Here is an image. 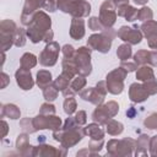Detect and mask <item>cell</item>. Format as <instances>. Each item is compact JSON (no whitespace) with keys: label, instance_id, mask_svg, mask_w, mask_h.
Instances as JSON below:
<instances>
[{"label":"cell","instance_id":"8992f818","mask_svg":"<svg viewBox=\"0 0 157 157\" xmlns=\"http://www.w3.org/2000/svg\"><path fill=\"white\" fill-rule=\"evenodd\" d=\"M126 74H128V71L125 69H123L121 66L110 71L105 77L108 92H110L112 94L121 93V91L124 88V78L126 77Z\"/></svg>","mask_w":157,"mask_h":157},{"label":"cell","instance_id":"3957f363","mask_svg":"<svg viewBox=\"0 0 157 157\" xmlns=\"http://www.w3.org/2000/svg\"><path fill=\"white\" fill-rule=\"evenodd\" d=\"M58 9L72 17H85L91 12V5L85 0H58Z\"/></svg>","mask_w":157,"mask_h":157},{"label":"cell","instance_id":"4fadbf2b","mask_svg":"<svg viewBox=\"0 0 157 157\" xmlns=\"http://www.w3.org/2000/svg\"><path fill=\"white\" fill-rule=\"evenodd\" d=\"M43 6V0H26L25 5H23V11L21 15V22L22 25H29V22L32 21L34 13L37 12V10L39 7Z\"/></svg>","mask_w":157,"mask_h":157},{"label":"cell","instance_id":"816d5d0a","mask_svg":"<svg viewBox=\"0 0 157 157\" xmlns=\"http://www.w3.org/2000/svg\"><path fill=\"white\" fill-rule=\"evenodd\" d=\"M97 153L96 152H92L90 148H83V150H81V151H78L77 153H76V156L78 157V156H96Z\"/></svg>","mask_w":157,"mask_h":157},{"label":"cell","instance_id":"8d00e7d4","mask_svg":"<svg viewBox=\"0 0 157 157\" xmlns=\"http://www.w3.org/2000/svg\"><path fill=\"white\" fill-rule=\"evenodd\" d=\"M88 28L92 31H104L107 27H104L99 20V17H91L88 20Z\"/></svg>","mask_w":157,"mask_h":157},{"label":"cell","instance_id":"83f0119b","mask_svg":"<svg viewBox=\"0 0 157 157\" xmlns=\"http://www.w3.org/2000/svg\"><path fill=\"white\" fill-rule=\"evenodd\" d=\"M86 76H82V75H77L76 77H74L72 80H71V82H70V86H69V88L74 92V93H77V92H80V91H82V88L85 87V85H86V78H85Z\"/></svg>","mask_w":157,"mask_h":157},{"label":"cell","instance_id":"d590c367","mask_svg":"<svg viewBox=\"0 0 157 157\" xmlns=\"http://www.w3.org/2000/svg\"><path fill=\"white\" fill-rule=\"evenodd\" d=\"M20 128L22 129L23 132H27V134H32L36 131V128L33 125V119L31 118H25L20 121Z\"/></svg>","mask_w":157,"mask_h":157},{"label":"cell","instance_id":"9c48e42d","mask_svg":"<svg viewBox=\"0 0 157 157\" xmlns=\"http://www.w3.org/2000/svg\"><path fill=\"white\" fill-rule=\"evenodd\" d=\"M99 20L107 28L112 27L117 20V6L115 0H105L99 9Z\"/></svg>","mask_w":157,"mask_h":157},{"label":"cell","instance_id":"9f6ffc18","mask_svg":"<svg viewBox=\"0 0 157 157\" xmlns=\"http://www.w3.org/2000/svg\"><path fill=\"white\" fill-rule=\"evenodd\" d=\"M134 2L137 4V5H144V4L147 2V0H134Z\"/></svg>","mask_w":157,"mask_h":157},{"label":"cell","instance_id":"7dc6e473","mask_svg":"<svg viewBox=\"0 0 157 157\" xmlns=\"http://www.w3.org/2000/svg\"><path fill=\"white\" fill-rule=\"evenodd\" d=\"M75 120H76V123L80 124V125L86 124V121H87L86 112H83V110H78V112L76 113V115H75Z\"/></svg>","mask_w":157,"mask_h":157},{"label":"cell","instance_id":"44dd1931","mask_svg":"<svg viewBox=\"0 0 157 157\" xmlns=\"http://www.w3.org/2000/svg\"><path fill=\"white\" fill-rule=\"evenodd\" d=\"M33 156H45V157L58 156V150H56L54 146L39 144V146H34Z\"/></svg>","mask_w":157,"mask_h":157},{"label":"cell","instance_id":"b9f144b4","mask_svg":"<svg viewBox=\"0 0 157 157\" xmlns=\"http://www.w3.org/2000/svg\"><path fill=\"white\" fill-rule=\"evenodd\" d=\"M102 146H103V139H101V140H93V139H91L90 142H88V148L92 152H96V153H98L101 151Z\"/></svg>","mask_w":157,"mask_h":157},{"label":"cell","instance_id":"f546056e","mask_svg":"<svg viewBox=\"0 0 157 157\" xmlns=\"http://www.w3.org/2000/svg\"><path fill=\"white\" fill-rule=\"evenodd\" d=\"M141 31L145 34V37H151L153 34H157V22L156 21H146L141 25Z\"/></svg>","mask_w":157,"mask_h":157},{"label":"cell","instance_id":"f6af8a7d","mask_svg":"<svg viewBox=\"0 0 157 157\" xmlns=\"http://www.w3.org/2000/svg\"><path fill=\"white\" fill-rule=\"evenodd\" d=\"M123 69H125L128 72H131V71H135L136 69H137V64L135 63V61H121V65H120Z\"/></svg>","mask_w":157,"mask_h":157},{"label":"cell","instance_id":"4316f807","mask_svg":"<svg viewBox=\"0 0 157 157\" xmlns=\"http://www.w3.org/2000/svg\"><path fill=\"white\" fill-rule=\"evenodd\" d=\"M105 126H107V132L109 135H113V136H117V135L121 134L123 130H124L123 124L119 123V121H117V120H114V119H109L107 121Z\"/></svg>","mask_w":157,"mask_h":157},{"label":"cell","instance_id":"8fae6325","mask_svg":"<svg viewBox=\"0 0 157 157\" xmlns=\"http://www.w3.org/2000/svg\"><path fill=\"white\" fill-rule=\"evenodd\" d=\"M60 52V47L56 42H49L47 43L45 48L43 49V52L39 55V63L43 66H53L56 64L58 60V55Z\"/></svg>","mask_w":157,"mask_h":157},{"label":"cell","instance_id":"d6986e66","mask_svg":"<svg viewBox=\"0 0 157 157\" xmlns=\"http://www.w3.org/2000/svg\"><path fill=\"white\" fill-rule=\"evenodd\" d=\"M113 117H112V114H110V112H109V109L107 108V105L105 104H99V105H97V108L94 109V112L92 113V119L96 121V123H98L99 125L101 124H107V121L109 120V119H112Z\"/></svg>","mask_w":157,"mask_h":157},{"label":"cell","instance_id":"5bb4252c","mask_svg":"<svg viewBox=\"0 0 157 157\" xmlns=\"http://www.w3.org/2000/svg\"><path fill=\"white\" fill-rule=\"evenodd\" d=\"M15 77H16V81H17V85L22 88V90H31L34 85V81L32 78V75H31V71L28 69H25V67H20L16 74H15Z\"/></svg>","mask_w":157,"mask_h":157},{"label":"cell","instance_id":"cb8c5ba5","mask_svg":"<svg viewBox=\"0 0 157 157\" xmlns=\"http://www.w3.org/2000/svg\"><path fill=\"white\" fill-rule=\"evenodd\" d=\"M50 83H53L52 81V74L48 70H39L37 72V85L39 86V88H45L47 86H49Z\"/></svg>","mask_w":157,"mask_h":157},{"label":"cell","instance_id":"681fc988","mask_svg":"<svg viewBox=\"0 0 157 157\" xmlns=\"http://www.w3.org/2000/svg\"><path fill=\"white\" fill-rule=\"evenodd\" d=\"M147 43H148V47L151 49H157V34L147 37Z\"/></svg>","mask_w":157,"mask_h":157},{"label":"cell","instance_id":"7bdbcfd3","mask_svg":"<svg viewBox=\"0 0 157 157\" xmlns=\"http://www.w3.org/2000/svg\"><path fill=\"white\" fill-rule=\"evenodd\" d=\"M39 113L40 114H44V115H53V114H55V107L53 104L44 103V104H42Z\"/></svg>","mask_w":157,"mask_h":157},{"label":"cell","instance_id":"7402d4cb","mask_svg":"<svg viewBox=\"0 0 157 157\" xmlns=\"http://www.w3.org/2000/svg\"><path fill=\"white\" fill-rule=\"evenodd\" d=\"M150 145V136L147 135H140V137L137 139V141L135 142V155L136 156H146L147 155V148Z\"/></svg>","mask_w":157,"mask_h":157},{"label":"cell","instance_id":"2e32d148","mask_svg":"<svg viewBox=\"0 0 157 157\" xmlns=\"http://www.w3.org/2000/svg\"><path fill=\"white\" fill-rule=\"evenodd\" d=\"M80 97L83 99V101H87L92 104H96V105H99L103 103L104 101V97L102 93L98 92L97 88L94 87H88V88H85L82 91H80Z\"/></svg>","mask_w":157,"mask_h":157},{"label":"cell","instance_id":"f5cc1de1","mask_svg":"<svg viewBox=\"0 0 157 157\" xmlns=\"http://www.w3.org/2000/svg\"><path fill=\"white\" fill-rule=\"evenodd\" d=\"M1 77H2V85H1V88H5L6 85H7V82H9V76H7L5 72H2V74H1Z\"/></svg>","mask_w":157,"mask_h":157},{"label":"cell","instance_id":"f907efd6","mask_svg":"<svg viewBox=\"0 0 157 157\" xmlns=\"http://www.w3.org/2000/svg\"><path fill=\"white\" fill-rule=\"evenodd\" d=\"M148 64L152 66H157V52L156 50H150V60Z\"/></svg>","mask_w":157,"mask_h":157},{"label":"cell","instance_id":"7c38bea8","mask_svg":"<svg viewBox=\"0 0 157 157\" xmlns=\"http://www.w3.org/2000/svg\"><path fill=\"white\" fill-rule=\"evenodd\" d=\"M118 37L120 39H123L124 42L129 43V44H137L141 42L142 39V33L139 31L137 27H128V26H123L119 31H118Z\"/></svg>","mask_w":157,"mask_h":157},{"label":"cell","instance_id":"e575fe53","mask_svg":"<svg viewBox=\"0 0 157 157\" xmlns=\"http://www.w3.org/2000/svg\"><path fill=\"white\" fill-rule=\"evenodd\" d=\"M26 33L27 32H25V29L23 28H18L17 27V29H16V33H15V38H13V44L16 45V47H22V45H25V43H26Z\"/></svg>","mask_w":157,"mask_h":157},{"label":"cell","instance_id":"db71d44e","mask_svg":"<svg viewBox=\"0 0 157 157\" xmlns=\"http://www.w3.org/2000/svg\"><path fill=\"white\" fill-rule=\"evenodd\" d=\"M1 124H2V137H5L6 136V134H7V123L5 121V120H2L1 121Z\"/></svg>","mask_w":157,"mask_h":157},{"label":"cell","instance_id":"74e56055","mask_svg":"<svg viewBox=\"0 0 157 157\" xmlns=\"http://www.w3.org/2000/svg\"><path fill=\"white\" fill-rule=\"evenodd\" d=\"M152 16H153V13H152L151 9L144 6L142 9L139 10L137 20H140V21H150V20H152Z\"/></svg>","mask_w":157,"mask_h":157},{"label":"cell","instance_id":"e0dca14e","mask_svg":"<svg viewBox=\"0 0 157 157\" xmlns=\"http://www.w3.org/2000/svg\"><path fill=\"white\" fill-rule=\"evenodd\" d=\"M16 148L20 152V155L22 156H33V150L34 146L29 145V140H28V134H20L17 136L16 140Z\"/></svg>","mask_w":157,"mask_h":157},{"label":"cell","instance_id":"ab89813d","mask_svg":"<svg viewBox=\"0 0 157 157\" xmlns=\"http://www.w3.org/2000/svg\"><path fill=\"white\" fill-rule=\"evenodd\" d=\"M144 125L151 130L157 129V113H151L144 121Z\"/></svg>","mask_w":157,"mask_h":157},{"label":"cell","instance_id":"ac0fdd59","mask_svg":"<svg viewBox=\"0 0 157 157\" xmlns=\"http://www.w3.org/2000/svg\"><path fill=\"white\" fill-rule=\"evenodd\" d=\"M70 36L75 40H80L85 36V21L81 17H72L70 26Z\"/></svg>","mask_w":157,"mask_h":157},{"label":"cell","instance_id":"52a82bcc","mask_svg":"<svg viewBox=\"0 0 157 157\" xmlns=\"http://www.w3.org/2000/svg\"><path fill=\"white\" fill-rule=\"evenodd\" d=\"M91 48L81 47L75 52L74 60L76 61V65L78 67V75L82 76H88L92 71V65H91Z\"/></svg>","mask_w":157,"mask_h":157},{"label":"cell","instance_id":"7a4b0ae2","mask_svg":"<svg viewBox=\"0 0 157 157\" xmlns=\"http://www.w3.org/2000/svg\"><path fill=\"white\" fill-rule=\"evenodd\" d=\"M50 26H52V18L45 12L37 11L32 21L29 22L26 32L32 43H39L40 40H44L45 34L50 31Z\"/></svg>","mask_w":157,"mask_h":157},{"label":"cell","instance_id":"ee69618b","mask_svg":"<svg viewBox=\"0 0 157 157\" xmlns=\"http://www.w3.org/2000/svg\"><path fill=\"white\" fill-rule=\"evenodd\" d=\"M148 150H150V155L151 156H157V135L156 136H152L150 139Z\"/></svg>","mask_w":157,"mask_h":157},{"label":"cell","instance_id":"f1b7e54d","mask_svg":"<svg viewBox=\"0 0 157 157\" xmlns=\"http://www.w3.org/2000/svg\"><path fill=\"white\" fill-rule=\"evenodd\" d=\"M20 64H21V67H25V69H31L33 66H36L37 64V58L34 54L32 53H25L22 56H21V60H20Z\"/></svg>","mask_w":157,"mask_h":157},{"label":"cell","instance_id":"f35d334b","mask_svg":"<svg viewBox=\"0 0 157 157\" xmlns=\"http://www.w3.org/2000/svg\"><path fill=\"white\" fill-rule=\"evenodd\" d=\"M144 87H145V90L147 91V93L150 94V96H152V94H156L157 93V81L155 80V78H152V80H147V81H144Z\"/></svg>","mask_w":157,"mask_h":157},{"label":"cell","instance_id":"30bf717a","mask_svg":"<svg viewBox=\"0 0 157 157\" xmlns=\"http://www.w3.org/2000/svg\"><path fill=\"white\" fill-rule=\"evenodd\" d=\"M33 125L36 128V131L37 130H43V129H50V130L55 131V130L60 129L61 120L55 114H53V115H44V114L39 113V115L33 118Z\"/></svg>","mask_w":157,"mask_h":157},{"label":"cell","instance_id":"1f68e13d","mask_svg":"<svg viewBox=\"0 0 157 157\" xmlns=\"http://www.w3.org/2000/svg\"><path fill=\"white\" fill-rule=\"evenodd\" d=\"M148 60H150V50H139L135 55H134V61L137 64V65H145V64H148Z\"/></svg>","mask_w":157,"mask_h":157},{"label":"cell","instance_id":"603a6c76","mask_svg":"<svg viewBox=\"0 0 157 157\" xmlns=\"http://www.w3.org/2000/svg\"><path fill=\"white\" fill-rule=\"evenodd\" d=\"M85 132H86V135H88V136H90L91 139H93V140H101V139L104 137V131H103V129L99 126V124H96V123L87 125V126L85 128Z\"/></svg>","mask_w":157,"mask_h":157},{"label":"cell","instance_id":"bcb514c9","mask_svg":"<svg viewBox=\"0 0 157 157\" xmlns=\"http://www.w3.org/2000/svg\"><path fill=\"white\" fill-rule=\"evenodd\" d=\"M61 52H63L64 58H72V56L75 55V49H74L72 45H70V44H65V45L63 47Z\"/></svg>","mask_w":157,"mask_h":157},{"label":"cell","instance_id":"277c9868","mask_svg":"<svg viewBox=\"0 0 157 157\" xmlns=\"http://www.w3.org/2000/svg\"><path fill=\"white\" fill-rule=\"evenodd\" d=\"M115 36V32L113 31L112 27L105 28L98 34H92L87 39V45L91 49L98 50L99 53H108L112 45V40Z\"/></svg>","mask_w":157,"mask_h":157},{"label":"cell","instance_id":"11a10c76","mask_svg":"<svg viewBox=\"0 0 157 157\" xmlns=\"http://www.w3.org/2000/svg\"><path fill=\"white\" fill-rule=\"evenodd\" d=\"M135 113H136V110H135V109H134V108L131 107V108H130V109H129V110L126 112V115H128L129 118H134V115H135Z\"/></svg>","mask_w":157,"mask_h":157},{"label":"cell","instance_id":"836d02e7","mask_svg":"<svg viewBox=\"0 0 157 157\" xmlns=\"http://www.w3.org/2000/svg\"><path fill=\"white\" fill-rule=\"evenodd\" d=\"M58 90L55 88V86L53 83H50L49 86H47L45 88H43V96L44 98L48 101V102H52L54 101L56 97H58Z\"/></svg>","mask_w":157,"mask_h":157},{"label":"cell","instance_id":"d6a6232c","mask_svg":"<svg viewBox=\"0 0 157 157\" xmlns=\"http://www.w3.org/2000/svg\"><path fill=\"white\" fill-rule=\"evenodd\" d=\"M77 108V104H76V101L74 98V96H70V97H65V101H64V112L67 114V115H71Z\"/></svg>","mask_w":157,"mask_h":157},{"label":"cell","instance_id":"ffe728a7","mask_svg":"<svg viewBox=\"0 0 157 157\" xmlns=\"http://www.w3.org/2000/svg\"><path fill=\"white\" fill-rule=\"evenodd\" d=\"M74 78V76L71 75V74H69V72H66V71H63L59 76H58V78L55 80V81H53V85L55 86V88L58 90V91H65L69 86H70V82H71V80Z\"/></svg>","mask_w":157,"mask_h":157},{"label":"cell","instance_id":"9a60e30c","mask_svg":"<svg viewBox=\"0 0 157 157\" xmlns=\"http://www.w3.org/2000/svg\"><path fill=\"white\" fill-rule=\"evenodd\" d=\"M148 93L147 91L145 90L144 85L141 83H137V82H134L130 85V88H129V97L132 102L135 103H141L144 101H146L148 98Z\"/></svg>","mask_w":157,"mask_h":157},{"label":"cell","instance_id":"4dcf8cb0","mask_svg":"<svg viewBox=\"0 0 157 157\" xmlns=\"http://www.w3.org/2000/svg\"><path fill=\"white\" fill-rule=\"evenodd\" d=\"M117 55H118V58H119L121 61L129 60L130 56H131V47H130V44L125 43V44L119 45V48H118V50H117Z\"/></svg>","mask_w":157,"mask_h":157},{"label":"cell","instance_id":"5b68a950","mask_svg":"<svg viewBox=\"0 0 157 157\" xmlns=\"http://www.w3.org/2000/svg\"><path fill=\"white\" fill-rule=\"evenodd\" d=\"M135 142L130 137L123 140H110L107 144V153L110 156H131L135 148Z\"/></svg>","mask_w":157,"mask_h":157},{"label":"cell","instance_id":"6da1fadb","mask_svg":"<svg viewBox=\"0 0 157 157\" xmlns=\"http://www.w3.org/2000/svg\"><path fill=\"white\" fill-rule=\"evenodd\" d=\"M85 135H86L85 129L81 128V125L76 123L75 118H71V117H69L65 120L63 129H58L53 132L54 140L66 148L75 146L78 141L82 140Z\"/></svg>","mask_w":157,"mask_h":157},{"label":"cell","instance_id":"484cf974","mask_svg":"<svg viewBox=\"0 0 157 157\" xmlns=\"http://www.w3.org/2000/svg\"><path fill=\"white\" fill-rule=\"evenodd\" d=\"M136 78L140 80V81L152 80V78H155L153 70L151 69V66L142 65L141 67H137V71H136Z\"/></svg>","mask_w":157,"mask_h":157},{"label":"cell","instance_id":"c3c4849f","mask_svg":"<svg viewBox=\"0 0 157 157\" xmlns=\"http://www.w3.org/2000/svg\"><path fill=\"white\" fill-rule=\"evenodd\" d=\"M96 88H97L98 92L102 93L103 96H105L107 92H108V90H107V82H105V81H99V82L97 83V87H96Z\"/></svg>","mask_w":157,"mask_h":157},{"label":"cell","instance_id":"ba28073f","mask_svg":"<svg viewBox=\"0 0 157 157\" xmlns=\"http://www.w3.org/2000/svg\"><path fill=\"white\" fill-rule=\"evenodd\" d=\"M16 23L11 20H4L0 25V36H1V49L6 52L13 44V38L16 33Z\"/></svg>","mask_w":157,"mask_h":157},{"label":"cell","instance_id":"60d3db41","mask_svg":"<svg viewBox=\"0 0 157 157\" xmlns=\"http://www.w3.org/2000/svg\"><path fill=\"white\" fill-rule=\"evenodd\" d=\"M137 13H139V10H136L135 7H132V6H128V10H126V12H125V15H124V17H125V20L126 21H135V20H137Z\"/></svg>","mask_w":157,"mask_h":157},{"label":"cell","instance_id":"d4e9b609","mask_svg":"<svg viewBox=\"0 0 157 157\" xmlns=\"http://www.w3.org/2000/svg\"><path fill=\"white\" fill-rule=\"evenodd\" d=\"M20 114L21 112L15 104H4L1 107V118L9 117L10 119H18Z\"/></svg>","mask_w":157,"mask_h":157}]
</instances>
